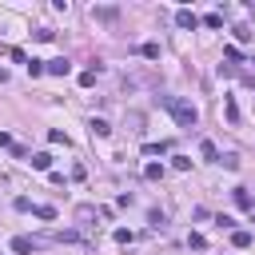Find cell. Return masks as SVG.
Segmentation results:
<instances>
[{
  "mask_svg": "<svg viewBox=\"0 0 255 255\" xmlns=\"http://www.w3.org/2000/svg\"><path fill=\"white\" fill-rule=\"evenodd\" d=\"M223 112H227V120H231V124H239V108H235V100H227V104H223Z\"/></svg>",
  "mask_w": 255,
  "mask_h": 255,
  "instance_id": "cell-17",
  "label": "cell"
},
{
  "mask_svg": "<svg viewBox=\"0 0 255 255\" xmlns=\"http://www.w3.org/2000/svg\"><path fill=\"white\" fill-rule=\"evenodd\" d=\"M175 24H179V28H195V24H199V16H195L191 8H179V12H175Z\"/></svg>",
  "mask_w": 255,
  "mask_h": 255,
  "instance_id": "cell-4",
  "label": "cell"
},
{
  "mask_svg": "<svg viewBox=\"0 0 255 255\" xmlns=\"http://www.w3.org/2000/svg\"><path fill=\"white\" fill-rule=\"evenodd\" d=\"M143 175H147V179H163V163H147Z\"/></svg>",
  "mask_w": 255,
  "mask_h": 255,
  "instance_id": "cell-14",
  "label": "cell"
},
{
  "mask_svg": "<svg viewBox=\"0 0 255 255\" xmlns=\"http://www.w3.org/2000/svg\"><path fill=\"white\" fill-rule=\"evenodd\" d=\"M203 24H207V28H219V24H223V16H219V12H207V16H203Z\"/></svg>",
  "mask_w": 255,
  "mask_h": 255,
  "instance_id": "cell-20",
  "label": "cell"
},
{
  "mask_svg": "<svg viewBox=\"0 0 255 255\" xmlns=\"http://www.w3.org/2000/svg\"><path fill=\"white\" fill-rule=\"evenodd\" d=\"M199 151H203V159H211V163H219V147H215L211 139H203V143H199Z\"/></svg>",
  "mask_w": 255,
  "mask_h": 255,
  "instance_id": "cell-8",
  "label": "cell"
},
{
  "mask_svg": "<svg viewBox=\"0 0 255 255\" xmlns=\"http://www.w3.org/2000/svg\"><path fill=\"white\" fill-rule=\"evenodd\" d=\"M32 211H36V215H40V219H56V207H48V203H36V207H32Z\"/></svg>",
  "mask_w": 255,
  "mask_h": 255,
  "instance_id": "cell-15",
  "label": "cell"
},
{
  "mask_svg": "<svg viewBox=\"0 0 255 255\" xmlns=\"http://www.w3.org/2000/svg\"><path fill=\"white\" fill-rule=\"evenodd\" d=\"M131 239H135V235H131L128 227H116V243H131Z\"/></svg>",
  "mask_w": 255,
  "mask_h": 255,
  "instance_id": "cell-24",
  "label": "cell"
},
{
  "mask_svg": "<svg viewBox=\"0 0 255 255\" xmlns=\"http://www.w3.org/2000/svg\"><path fill=\"white\" fill-rule=\"evenodd\" d=\"M92 16H96V20H108V24H112V20L120 16V8H92Z\"/></svg>",
  "mask_w": 255,
  "mask_h": 255,
  "instance_id": "cell-9",
  "label": "cell"
},
{
  "mask_svg": "<svg viewBox=\"0 0 255 255\" xmlns=\"http://www.w3.org/2000/svg\"><path fill=\"white\" fill-rule=\"evenodd\" d=\"M163 108L171 112V120H175L179 128H195V120H199L195 104H191V100H183V96H163Z\"/></svg>",
  "mask_w": 255,
  "mask_h": 255,
  "instance_id": "cell-1",
  "label": "cell"
},
{
  "mask_svg": "<svg viewBox=\"0 0 255 255\" xmlns=\"http://www.w3.org/2000/svg\"><path fill=\"white\" fill-rule=\"evenodd\" d=\"M251 219H255V215H251Z\"/></svg>",
  "mask_w": 255,
  "mask_h": 255,
  "instance_id": "cell-28",
  "label": "cell"
},
{
  "mask_svg": "<svg viewBox=\"0 0 255 255\" xmlns=\"http://www.w3.org/2000/svg\"><path fill=\"white\" fill-rule=\"evenodd\" d=\"M44 68H48V76H68V72H72V64H68L64 56H56V60H44Z\"/></svg>",
  "mask_w": 255,
  "mask_h": 255,
  "instance_id": "cell-3",
  "label": "cell"
},
{
  "mask_svg": "<svg viewBox=\"0 0 255 255\" xmlns=\"http://www.w3.org/2000/svg\"><path fill=\"white\" fill-rule=\"evenodd\" d=\"M48 68H44V60H28V76H44Z\"/></svg>",
  "mask_w": 255,
  "mask_h": 255,
  "instance_id": "cell-16",
  "label": "cell"
},
{
  "mask_svg": "<svg viewBox=\"0 0 255 255\" xmlns=\"http://www.w3.org/2000/svg\"><path fill=\"white\" fill-rule=\"evenodd\" d=\"M171 167H175V171H187V167H191V159H187V155H175V159H171Z\"/></svg>",
  "mask_w": 255,
  "mask_h": 255,
  "instance_id": "cell-23",
  "label": "cell"
},
{
  "mask_svg": "<svg viewBox=\"0 0 255 255\" xmlns=\"http://www.w3.org/2000/svg\"><path fill=\"white\" fill-rule=\"evenodd\" d=\"M28 163H32L36 171H48V167H52V155H48V151H36V155H32Z\"/></svg>",
  "mask_w": 255,
  "mask_h": 255,
  "instance_id": "cell-6",
  "label": "cell"
},
{
  "mask_svg": "<svg viewBox=\"0 0 255 255\" xmlns=\"http://www.w3.org/2000/svg\"><path fill=\"white\" fill-rule=\"evenodd\" d=\"M223 60H227V64H239V48L227 44V48H223Z\"/></svg>",
  "mask_w": 255,
  "mask_h": 255,
  "instance_id": "cell-21",
  "label": "cell"
},
{
  "mask_svg": "<svg viewBox=\"0 0 255 255\" xmlns=\"http://www.w3.org/2000/svg\"><path fill=\"white\" fill-rule=\"evenodd\" d=\"M0 147H12V135L8 131H0Z\"/></svg>",
  "mask_w": 255,
  "mask_h": 255,
  "instance_id": "cell-26",
  "label": "cell"
},
{
  "mask_svg": "<svg viewBox=\"0 0 255 255\" xmlns=\"http://www.w3.org/2000/svg\"><path fill=\"white\" fill-rule=\"evenodd\" d=\"M139 56H143V60H159V44H155V40H147V44L139 48Z\"/></svg>",
  "mask_w": 255,
  "mask_h": 255,
  "instance_id": "cell-10",
  "label": "cell"
},
{
  "mask_svg": "<svg viewBox=\"0 0 255 255\" xmlns=\"http://www.w3.org/2000/svg\"><path fill=\"white\" fill-rule=\"evenodd\" d=\"M88 128H92V135H112V124H108V120H100V116H96Z\"/></svg>",
  "mask_w": 255,
  "mask_h": 255,
  "instance_id": "cell-7",
  "label": "cell"
},
{
  "mask_svg": "<svg viewBox=\"0 0 255 255\" xmlns=\"http://www.w3.org/2000/svg\"><path fill=\"white\" fill-rule=\"evenodd\" d=\"M4 80H8V68H0V84H4Z\"/></svg>",
  "mask_w": 255,
  "mask_h": 255,
  "instance_id": "cell-27",
  "label": "cell"
},
{
  "mask_svg": "<svg viewBox=\"0 0 255 255\" xmlns=\"http://www.w3.org/2000/svg\"><path fill=\"white\" fill-rule=\"evenodd\" d=\"M219 163H223L227 171H235V167H239V155H231V151H227V155H219Z\"/></svg>",
  "mask_w": 255,
  "mask_h": 255,
  "instance_id": "cell-18",
  "label": "cell"
},
{
  "mask_svg": "<svg viewBox=\"0 0 255 255\" xmlns=\"http://www.w3.org/2000/svg\"><path fill=\"white\" fill-rule=\"evenodd\" d=\"M231 243L235 247H251V231H231Z\"/></svg>",
  "mask_w": 255,
  "mask_h": 255,
  "instance_id": "cell-13",
  "label": "cell"
},
{
  "mask_svg": "<svg viewBox=\"0 0 255 255\" xmlns=\"http://www.w3.org/2000/svg\"><path fill=\"white\" fill-rule=\"evenodd\" d=\"M231 195H235V203H239V207H255V203H251V195H247V187H235Z\"/></svg>",
  "mask_w": 255,
  "mask_h": 255,
  "instance_id": "cell-12",
  "label": "cell"
},
{
  "mask_svg": "<svg viewBox=\"0 0 255 255\" xmlns=\"http://www.w3.org/2000/svg\"><path fill=\"white\" fill-rule=\"evenodd\" d=\"M124 124H128V131H143V116H139V112H128Z\"/></svg>",
  "mask_w": 255,
  "mask_h": 255,
  "instance_id": "cell-11",
  "label": "cell"
},
{
  "mask_svg": "<svg viewBox=\"0 0 255 255\" xmlns=\"http://www.w3.org/2000/svg\"><path fill=\"white\" fill-rule=\"evenodd\" d=\"M235 40H239V44H243V40H251V28H247V24H239V28H235Z\"/></svg>",
  "mask_w": 255,
  "mask_h": 255,
  "instance_id": "cell-25",
  "label": "cell"
},
{
  "mask_svg": "<svg viewBox=\"0 0 255 255\" xmlns=\"http://www.w3.org/2000/svg\"><path fill=\"white\" fill-rule=\"evenodd\" d=\"M96 219H100V207H92V203H80L76 207V223L80 227H96Z\"/></svg>",
  "mask_w": 255,
  "mask_h": 255,
  "instance_id": "cell-2",
  "label": "cell"
},
{
  "mask_svg": "<svg viewBox=\"0 0 255 255\" xmlns=\"http://www.w3.org/2000/svg\"><path fill=\"white\" fill-rule=\"evenodd\" d=\"M147 219H151V227H163V219H167V215H163L159 207H151V211H147Z\"/></svg>",
  "mask_w": 255,
  "mask_h": 255,
  "instance_id": "cell-19",
  "label": "cell"
},
{
  "mask_svg": "<svg viewBox=\"0 0 255 255\" xmlns=\"http://www.w3.org/2000/svg\"><path fill=\"white\" fill-rule=\"evenodd\" d=\"M96 72H100V68H88V72L80 76V84H84V88H92V84H96Z\"/></svg>",
  "mask_w": 255,
  "mask_h": 255,
  "instance_id": "cell-22",
  "label": "cell"
},
{
  "mask_svg": "<svg viewBox=\"0 0 255 255\" xmlns=\"http://www.w3.org/2000/svg\"><path fill=\"white\" fill-rule=\"evenodd\" d=\"M32 247H36V239H28V235H16V239H12V251H16V255H28Z\"/></svg>",
  "mask_w": 255,
  "mask_h": 255,
  "instance_id": "cell-5",
  "label": "cell"
}]
</instances>
